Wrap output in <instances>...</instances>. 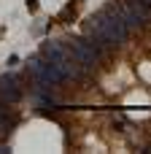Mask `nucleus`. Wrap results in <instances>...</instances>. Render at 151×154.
Masks as SVG:
<instances>
[{
	"instance_id": "f257e3e1",
	"label": "nucleus",
	"mask_w": 151,
	"mask_h": 154,
	"mask_svg": "<svg viewBox=\"0 0 151 154\" xmlns=\"http://www.w3.org/2000/svg\"><path fill=\"white\" fill-rule=\"evenodd\" d=\"M68 43V51H70V57L84 68V70H92V68H97V62L103 60V49H97L89 38L86 41H65Z\"/></svg>"
}]
</instances>
